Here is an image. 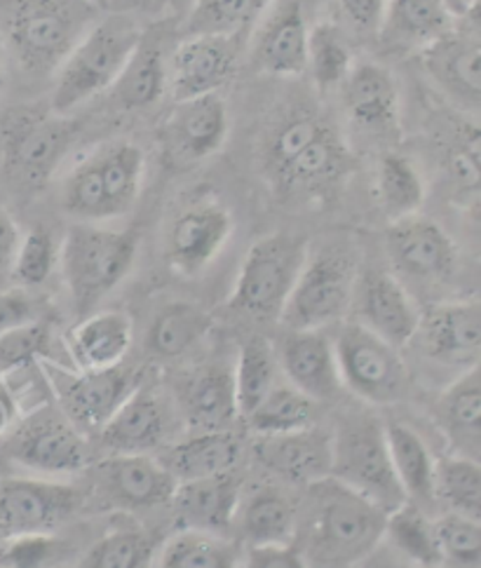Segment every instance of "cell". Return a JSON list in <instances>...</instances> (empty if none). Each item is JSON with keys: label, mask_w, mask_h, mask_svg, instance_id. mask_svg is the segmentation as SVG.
I'll list each match as a JSON object with an SVG mask.
<instances>
[{"label": "cell", "mask_w": 481, "mask_h": 568, "mask_svg": "<svg viewBox=\"0 0 481 568\" xmlns=\"http://www.w3.org/2000/svg\"><path fill=\"white\" fill-rule=\"evenodd\" d=\"M264 174L283 200L331 195L355 172V153L325 115L287 113L268 132L260 151Z\"/></svg>", "instance_id": "cell-1"}, {"label": "cell", "mask_w": 481, "mask_h": 568, "mask_svg": "<svg viewBox=\"0 0 481 568\" xmlns=\"http://www.w3.org/2000/svg\"><path fill=\"white\" fill-rule=\"evenodd\" d=\"M294 547L308 568H357L386 536L388 513L334 477L306 486Z\"/></svg>", "instance_id": "cell-2"}, {"label": "cell", "mask_w": 481, "mask_h": 568, "mask_svg": "<svg viewBox=\"0 0 481 568\" xmlns=\"http://www.w3.org/2000/svg\"><path fill=\"white\" fill-rule=\"evenodd\" d=\"M94 12L83 0H3L0 38L19 69L50 75L96 22Z\"/></svg>", "instance_id": "cell-3"}, {"label": "cell", "mask_w": 481, "mask_h": 568, "mask_svg": "<svg viewBox=\"0 0 481 568\" xmlns=\"http://www.w3.org/2000/svg\"><path fill=\"white\" fill-rule=\"evenodd\" d=\"M78 130L71 115H59L43 104L0 111V176L17 193H40L62 165Z\"/></svg>", "instance_id": "cell-4"}, {"label": "cell", "mask_w": 481, "mask_h": 568, "mask_svg": "<svg viewBox=\"0 0 481 568\" xmlns=\"http://www.w3.org/2000/svg\"><path fill=\"white\" fill-rule=\"evenodd\" d=\"M144 31L127 14L96 17L54 73L50 106L59 115L88 104L115 85Z\"/></svg>", "instance_id": "cell-5"}, {"label": "cell", "mask_w": 481, "mask_h": 568, "mask_svg": "<svg viewBox=\"0 0 481 568\" xmlns=\"http://www.w3.org/2000/svg\"><path fill=\"white\" fill-rule=\"evenodd\" d=\"M136 235L132 231L106 229L102 223L78 221L66 231L59 247V266L78 317H88L120 282L136 258Z\"/></svg>", "instance_id": "cell-6"}, {"label": "cell", "mask_w": 481, "mask_h": 568, "mask_svg": "<svg viewBox=\"0 0 481 568\" xmlns=\"http://www.w3.org/2000/svg\"><path fill=\"white\" fill-rule=\"evenodd\" d=\"M308 240L270 233L252 242L239 266L228 308L252 320H279L308 261Z\"/></svg>", "instance_id": "cell-7"}, {"label": "cell", "mask_w": 481, "mask_h": 568, "mask_svg": "<svg viewBox=\"0 0 481 568\" xmlns=\"http://www.w3.org/2000/svg\"><path fill=\"white\" fill-rule=\"evenodd\" d=\"M331 477L365 496L380 510L392 513L407 503L386 437V425L367 414L340 418L331 435Z\"/></svg>", "instance_id": "cell-8"}, {"label": "cell", "mask_w": 481, "mask_h": 568, "mask_svg": "<svg viewBox=\"0 0 481 568\" xmlns=\"http://www.w3.org/2000/svg\"><path fill=\"white\" fill-rule=\"evenodd\" d=\"M357 277V258L346 247L308 254L279 322L289 332L329 327L352 308Z\"/></svg>", "instance_id": "cell-9"}, {"label": "cell", "mask_w": 481, "mask_h": 568, "mask_svg": "<svg viewBox=\"0 0 481 568\" xmlns=\"http://www.w3.org/2000/svg\"><path fill=\"white\" fill-rule=\"evenodd\" d=\"M340 385L369 404H392L407 393L409 372L399 348L359 322L340 327L334 341Z\"/></svg>", "instance_id": "cell-10"}, {"label": "cell", "mask_w": 481, "mask_h": 568, "mask_svg": "<svg viewBox=\"0 0 481 568\" xmlns=\"http://www.w3.org/2000/svg\"><path fill=\"white\" fill-rule=\"evenodd\" d=\"M3 456L40 475H69L90 465V449L75 425L52 407H43L17 425L3 444Z\"/></svg>", "instance_id": "cell-11"}, {"label": "cell", "mask_w": 481, "mask_h": 568, "mask_svg": "<svg viewBox=\"0 0 481 568\" xmlns=\"http://www.w3.org/2000/svg\"><path fill=\"white\" fill-rule=\"evenodd\" d=\"M233 235V214L218 200H195L178 212L165 235V256L174 273L195 277L224 252Z\"/></svg>", "instance_id": "cell-12"}, {"label": "cell", "mask_w": 481, "mask_h": 568, "mask_svg": "<svg viewBox=\"0 0 481 568\" xmlns=\"http://www.w3.org/2000/svg\"><path fill=\"white\" fill-rule=\"evenodd\" d=\"M83 505L75 486L48 479H6L0 484V529L17 534H54Z\"/></svg>", "instance_id": "cell-13"}, {"label": "cell", "mask_w": 481, "mask_h": 568, "mask_svg": "<svg viewBox=\"0 0 481 568\" xmlns=\"http://www.w3.org/2000/svg\"><path fill=\"white\" fill-rule=\"evenodd\" d=\"M237 73L233 38L186 36L167 59V90L174 101L222 92Z\"/></svg>", "instance_id": "cell-14"}, {"label": "cell", "mask_w": 481, "mask_h": 568, "mask_svg": "<svg viewBox=\"0 0 481 568\" xmlns=\"http://www.w3.org/2000/svg\"><path fill=\"white\" fill-rule=\"evenodd\" d=\"M310 27L300 0H275L252 38L254 67L273 78H300L308 67Z\"/></svg>", "instance_id": "cell-15"}, {"label": "cell", "mask_w": 481, "mask_h": 568, "mask_svg": "<svg viewBox=\"0 0 481 568\" xmlns=\"http://www.w3.org/2000/svg\"><path fill=\"white\" fill-rule=\"evenodd\" d=\"M340 104H344L350 125L376 139H392L402 128V101H399L397 80L388 67L359 59L340 85Z\"/></svg>", "instance_id": "cell-16"}, {"label": "cell", "mask_w": 481, "mask_h": 568, "mask_svg": "<svg viewBox=\"0 0 481 568\" xmlns=\"http://www.w3.org/2000/svg\"><path fill=\"white\" fill-rule=\"evenodd\" d=\"M386 250L399 273L420 282L449 280L458 263V250L449 233L420 214L390 221Z\"/></svg>", "instance_id": "cell-17"}, {"label": "cell", "mask_w": 481, "mask_h": 568, "mask_svg": "<svg viewBox=\"0 0 481 568\" xmlns=\"http://www.w3.org/2000/svg\"><path fill=\"white\" fill-rule=\"evenodd\" d=\"M96 494L120 510H151L174 498L176 479L146 454H115L92 468Z\"/></svg>", "instance_id": "cell-18"}, {"label": "cell", "mask_w": 481, "mask_h": 568, "mask_svg": "<svg viewBox=\"0 0 481 568\" xmlns=\"http://www.w3.org/2000/svg\"><path fill=\"white\" fill-rule=\"evenodd\" d=\"M352 308L362 327L395 348H405L416 338L420 311L405 284L388 271H369L357 277Z\"/></svg>", "instance_id": "cell-19"}, {"label": "cell", "mask_w": 481, "mask_h": 568, "mask_svg": "<svg viewBox=\"0 0 481 568\" xmlns=\"http://www.w3.org/2000/svg\"><path fill=\"white\" fill-rule=\"evenodd\" d=\"M139 385L142 383H139L136 372L120 364V367L102 372L66 374L57 383V393L66 418L78 430L99 433Z\"/></svg>", "instance_id": "cell-20"}, {"label": "cell", "mask_w": 481, "mask_h": 568, "mask_svg": "<svg viewBox=\"0 0 481 568\" xmlns=\"http://www.w3.org/2000/svg\"><path fill=\"white\" fill-rule=\"evenodd\" d=\"M416 338L430 359L472 367L481 362V301L434 303L420 313Z\"/></svg>", "instance_id": "cell-21"}, {"label": "cell", "mask_w": 481, "mask_h": 568, "mask_svg": "<svg viewBox=\"0 0 481 568\" xmlns=\"http://www.w3.org/2000/svg\"><path fill=\"white\" fill-rule=\"evenodd\" d=\"M456 31L447 0H388L376 40L386 54H423Z\"/></svg>", "instance_id": "cell-22"}, {"label": "cell", "mask_w": 481, "mask_h": 568, "mask_svg": "<svg viewBox=\"0 0 481 568\" xmlns=\"http://www.w3.org/2000/svg\"><path fill=\"white\" fill-rule=\"evenodd\" d=\"M254 458L279 479L308 486L331 477V435L315 425L287 435H258Z\"/></svg>", "instance_id": "cell-23"}, {"label": "cell", "mask_w": 481, "mask_h": 568, "mask_svg": "<svg viewBox=\"0 0 481 568\" xmlns=\"http://www.w3.org/2000/svg\"><path fill=\"white\" fill-rule=\"evenodd\" d=\"M167 141L182 162H203L226 146L231 115L222 94L176 101L167 118Z\"/></svg>", "instance_id": "cell-24"}, {"label": "cell", "mask_w": 481, "mask_h": 568, "mask_svg": "<svg viewBox=\"0 0 481 568\" xmlns=\"http://www.w3.org/2000/svg\"><path fill=\"white\" fill-rule=\"evenodd\" d=\"M243 503V477L235 470L176 484L172 505L182 529L226 536Z\"/></svg>", "instance_id": "cell-25"}, {"label": "cell", "mask_w": 481, "mask_h": 568, "mask_svg": "<svg viewBox=\"0 0 481 568\" xmlns=\"http://www.w3.org/2000/svg\"><path fill=\"white\" fill-rule=\"evenodd\" d=\"M277 362L296 390L313 402H329L344 388L338 376L334 343L323 329L287 332L279 341Z\"/></svg>", "instance_id": "cell-26"}, {"label": "cell", "mask_w": 481, "mask_h": 568, "mask_svg": "<svg viewBox=\"0 0 481 568\" xmlns=\"http://www.w3.org/2000/svg\"><path fill=\"white\" fill-rule=\"evenodd\" d=\"M434 420L453 456L481 463V362L439 395Z\"/></svg>", "instance_id": "cell-27"}, {"label": "cell", "mask_w": 481, "mask_h": 568, "mask_svg": "<svg viewBox=\"0 0 481 568\" xmlns=\"http://www.w3.org/2000/svg\"><path fill=\"white\" fill-rule=\"evenodd\" d=\"M167 435V412L163 402L151 390L139 388L120 404L115 414L99 430L102 444L113 454H149L163 444Z\"/></svg>", "instance_id": "cell-28"}, {"label": "cell", "mask_w": 481, "mask_h": 568, "mask_svg": "<svg viewBox=\"0 0 481 568\" xmlns=\"http://www.w3.org/2000/svg\"><path fill=\"white\" fill-rule=\"evenodd\" d=\"M132 346V320L125 313L102 311L80 317L69 336V351L80 372H102L123 364Z\"/></svg>", "instance_id": "cell-29"}, {"label": "cell", "mask_w": 481, "mask_h": 568, "mask_svg": "<svg viewBox=\"0 0 481 568\" xmlns=\"http://www.w3.org/2000/svg\"><path fill=\"white\" fill-rule=\"evenodd\" d=\"M178 399L195 430H228V425L239 416L233 369L218 364L186 376Z\"/></svg>", "instance_id": "cell-30"}, {"label": "cell", "mask_w": 481, "mask_h": 568, "mask_svg": "<svg viewBox=\"0 0 481 568\" xmlns=\"http://www.w3.org/2000/svg\"><path fill=\"white\" fill-rule=\"evenodd\" d=\"M167 59L163 36L144 31L123 73L111 88L117 106L123 111H139L157 104L167 92Z\"/></svg>", "instance_id": "cell-31"}, {"label": "cell", "mask_w": 481, "mask_h": 568, "mask_svg": "<svg viewBox=\"0 0 481 568\" xmlns=\"http://www.w3.org/2000/svg\"><path fill=\"white\" fill-rule=\"evenodd\" d=\"M237 460L239 439L231 430H199L188 439L172 444L160 458L176 484L231 473Z\"/></svg>", "instance_id": "cell-32"}, {"label": "cell", "mask_w": 481, "mask_h": 568, "mask_svg": "<svg viewBox=\"0 0 481 568\" xmlns=\"http://www.w3.org/2000/svg\"><path fill=\"white\" fill-rule=\"evenodd\" d=\"M430 75L463 104L481 109V45L453 31L423 52Z\"/></svg>", "instance_id": "cell-33"}, {"label": "cell", "mask_w": 481, "mask_h": 568, "mask_svg": "<svg viewBox=\"0 0 481 568\" xmlns=\"http://www.w3.org/2000/svg\"><path fill=\"white\" fill-rule=\"evenodd\" d=\"M298 507L275 486H258L237 510V524L243 540L249 547L294 545Z\"/></svg>", "instance_id": "cell-34"}, {"label": "cell", "mask_w": 481, "mask_h": 568, "mask_svg": "<svg viewBox=\"0 0 481 568\" xmlns=\"http://www.w3.org/2000/svg\"><path fill=\"white\" fill-rule=\"evenodd\" d=\"M212 327L214 320L207 311L188 301H174L153 317L144 348L155 359H176L205 341Z\"/></svg>", "instance_id": "cell-35"}, {"label": "cell", "mask_w": 481, "mask_h": 568, "mask_svg": "<svg viewBox=\"0 0 481 568\" xmlns=\"http://www.w3.org/2000/svg\"><path fill=\"white\" fill-rule=\"evenodd\" d=\"M386 437L392 468L399 484H402L407 500H411L418 507L434 505L437 460L432 458L423 437L405 423H388Z\"/></svg>", "instance_id": "cell-36"}, {"label": "cell", "mask_w": 481, "mask_h": 568, "mask_svg": "<svg viewBox=\"0 0 481 568\" xmlns=\"http://www.w3.org/2000/svg\"><path fill=\"white\" fill-rule=\"evenodd\" d=\"M99 174L106 193L109 216H125L134 205L144 186L146 155L132 141H115L94 153Z\"/></svg>", "instance_id": "cell-37"}, {"label": "cell", "mask_w": 481, "mask_h": 568, "mask_svg": "<svg viewBox=\"0 0 481 568\" xmlns=\"http://www.w3.org/2000/svg\"><path fill=\"white\" fill-rule=\"evenodd\" d=\"M439 165L460 197H481V128L447 120L439 134Z\"/></svg>", "instance_id": "cell-38"}, {"label": "cell", "mask_w": 481, "mask_h": 568, "mask_svg": "<svg viewBox=\"0 0 481 568\" xmlns=\"http://www.w3.org/2000/svg\"><path fill=\"white\" fill-rule=\"evenodd\" d=\"M376 197L390 221L418 214L426 202V181L416 162L399 151H386L376 168Z\"/></svg>", "instance_id": "cell-39"}, {"label": "cell", "mask_w": 481, "mask_h": 568, "mask_svg": "<svg viewBox=\"0 0 481 568\" xmlns=\"http://www.w3.org/2000/svg\"><path fill=\"white\" fill-rule=\"evenodd\" d=\"M275 0H193L182 24L186 36L233 38L258 24Z\"/></svg>", "instance_id": "cell-40"}, {"label": "cell", "mask_w": 481, "mask_h": 568, "mask_svg": "<svg viewBox=\"0 0 481 568\" xmlns=\"http://www.w3.org/2000/svg\"><path fill=\"white\" fill-rule=\"evenodd\" d=\"M155 568H239V552L224 536L182 529L165 540Z\"/></svg>", "instance_id": "cell-41"}, {"label": "cell", "mask_w": 481, "mask_h": 568, "mask_svg": "<svg viewBox=\"0 0 481 568\" xmlns=\"http://www.w3.org/2000/svg\"><path fill=\"white\" fill-rule=\"evenodd\" d=\"M355 67V57L346 33L334 22H317L308 38V67L313 85L319 92L340 90Z\"/></svg>", "instance_id": "cell-42"}, {"label": "cell", "mask_w": 481, "mask_h": 568, "mask_svg": "<svg viewBox=\"0 0 481 568\" xmlns=\"http://www.w3.org/2000/svg\"><path fill=\"white\" fill-rule=\"evenodd\" d=\"M277 353L264 336H252L243 343L233 369L235 397L239 416H249L275 388Z\"/></svg>", "instance_id": "cell-43"}, {"label": "cell", "mask_w": 481, "mask_h": 568, "mask_svg": "<svg viewBox=\"0 0 481 568\" xmlns=\"http://www.w3.org/2000/svg\"><path fill=\"white\" fill-rule=\"evenodd\" d=\"M386 536L399 555H405L411 564L420 568H437L444 561L437 542L434 521L426 517L423 507L413 505L411 500L388 513Z\"/></svg>", "instance_id": "cell-44"}, {"label": "cell", "mask_w": 481, "mask_h": 568, "mask_svg": "<svg viewBox=\"0 0 481 568\" xmlns=\"http://www.w3.org/2000/svg\"><path fill=\"white\" fill-rule=\"evenodd\" d=\"M434 500L451 515L481 521V463L460 456L437 460Z\"/></svg>", "instance_id": "cell-45"}, {"label": "cell", "mask_w": 481, "mask_h": 568, "mask_svg": "<svg viewBox=\"0 0 481 568\" xmlns=\"http://www.w3.org/2000/svg\"><path fill=\"white\" fill-rule=\"evenodd\" d=\"M256 435H287L315 425V402L294 385H275L268 397L247 416Z\"/></svg>", "instance_id": "cell-46"}, {"label": "cell", "mask_w": 481, "mask_h": 568, "mask_svg": "<svg viewBox=\"0 0 481 568\" xmlns=\"http://www.w3.org/2000/svg\"><path fill=\"white\" fill-rule=\"evenodd\" d=\"M57 263L59 247L54 235L43 226H35L19 240L17 256L12 263V277L19 282V287L33 290L50 280Z\"/></svg>", "instance_id": "cell-47"}, {"label": "cell", "mask_w": 481, "mask_h": 568, "mask_svg": "<svg viewBox=\"0 0 481 568\" xmlns=\"http://www.w3.org/2000/svg\"><path fill=\"white\" fill-rule=\"evenodd\" d=\"M155 540L142 531H113L99 540L83 568H151Z\"/></svg>", "instance_id": "cell-48"}, {"label": "cell", "mask_w": 481, "mask_h": 568, "mask_svg": "<svg viewBox=\"0 0 481 568\" xmlns=\"http://www.w3.org/2000/svg\"><path fill=\"white\" fill-rule=\"evenodd\" d=\"M69 552V542L54 534H17L0 542V568H50Z\"/></svg>", "instance_id": "cell-49"}, {"label": "cell", "mask_w": 481, "mask_h": 568, "mask_svg": "<svg viewBox=\"0 0 481 568\" xmlns=\"http://www.w3.org/2000/svg\"><path fill=\"white\" fill-rule=\"evenodd\" d=\"M52 351V329L45 320L0 334V372L22 369L27 364L48 357Z\"/></svg>", "instance_id": "cell-50"}, {"label": "cell", "mask_w": 481, "mask_h": 568, "mask_svg": "<svg viewBox=\"0 0 481 568\" xmlns=\"http://www.w3.org/2000/svg\"><path fill=\"white\" fill-rule=\"evenodd\" d=\"M434 534L444 559L458 566H481V521L449 513L434 521Z\"/></svg>", "instance_id": "cell-51"}, {"label": "cell", "mask_w": 481, "mask_h": 568, "mask_svg": "<svg viewBox=\"0 0 481 568\" xmlns=\"http://www.w3.org/2000/svg\"><path fill=\"white\" fill-rule=\"evenodd\" d=\"M35 320H40L38 301L24 287L0 290V334Z\"/></svg>", "instance_id": "cell-52"}, {"label": "cell", "mask_w": 481, "mask_h": 568, "mask_svg": "<svg viewBox=\"0 0 481 568\" xmlns=\"http://www.w3.org/2000/svg\"><path fill=\"white\" fill-rule=\"evenodd\" d=\"M336 3L357 36H376L388 0H336Z\"/></svg>", "instance_id": "cell-53"}, {"label": "cell", "mask_w": 481, "mask_h": 568, "mask_svg": "<svg viewBox=\"0 0 481 568\" xmlns=\"http://www.w3.org/2000/svg\"><path fill=\"white\" fill-rule=\"evenodd\" d=\"M239 568H308V566L294 545H279V547H249L245 559H239Z\"/></svg>", "instance_id": "cell-54"}, {"label": "cell", "mask_w": 481, "mask_h": 568, "mask_svg": "<svg viewBox=\"0 0 481 568\" xmlns=\"http://www.w3.org/2000/svg\"><path fill=\"white\" fill-rule=\"evenodd\" d=\"M19 240H22V233H19L14 219L3 205H0V282L12 275V263L17 256Z\"/></svg>", "instance_id": "cell-55"}, {"label": "cell", "mask_w": 481, "mask_h": 568, "mask_svg": "<svg viewBox=\"0 0 481 568\" xmlns=\"http://www.w3.org/2000/svg\"><path fill=\"white\" fill-rule=\"evenodd\" d=\"M456 31L472 38L474 43L481 45V0H470L463 10L458 12Z\"/></svg>", "instance_id": "cell-56"}, {"label": "cell", "mask_w": 481, "mask_h": 568, "mask_svg": "<svg viewBox=\"0 0 481 568\" xmlns=\"http://www.w3.org/2000/svg\"><path fill=\"white\" fill-rule=\"evenodd\" d=\"M163 0H104V8L111 14H136V12H149L155 10Z\"/></svg>", "instance_id": "cell-57"}, {"label": "cell", "mask_w": 481, "mask_h": 568, "mask_svg": "<svg viewBox=\"0 0 481 568\" xmlns=\"http://www.w3.org/2000/svg\"><path fill=\"white\" fill-rule=\"evenodd\" d=\"M17 418V404L8 385L0 381V437H3Z\"/></svg>", "instance_id": "cell-58"}, {"label": "cell", "mask_w": 481, "mask_h": 568, "mask_svg": "<svg viewBox=\"0 0 481 568\" xmlns=\"http://www.w3.org/2000/svg\"><path fill=\"white\" fill-rule=\"evenodd\" d=\"M6 88V45L3 38H0V94H3Z\"/></svg>", "instance_id": "cell-59"}, {"label": "cell", "mask_w": 481, "mask_h": 568, "mask_svg": "<svg viewBox=\"0 0 481 568\" xmlns=\"http://www.w3.org/2000/svg\"><path fill=\"white\" fill-rule=\"evenodd\" d=\"M447 3L451 6V10H453V12H456V17H458V12L463 10V8L470 3V0H447Z\"/></svg>", "instance_id": "cell-60"}, {"label": "cell", "mask_w": 481, "mask_h": 568, "mask_svg": "<svg viewBox=\"0 0 481 568\" xmlns=\"http://www.w3.org/2000/svg\"><path fill=\"white\" fill-rule=\"evenodd\" d=\"M83 3H88L92 8H104V0H83Z\"/></svg>", "instance_id": "cell-61"}, {"label": "cell", "mask_w": 481, "mask_h": 568, "mask_svg": "<svg viewBox=\"0 0 481 568\" xmlns=\"http://www.w3.org/2000/svg\"><path fill=\"white\" fill-rule=\"evenodd\" d=\"M6 540V534H3V529H0V542H3Z\"/></svg>", "instance_id": "cell-62"}]
</instances>
